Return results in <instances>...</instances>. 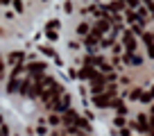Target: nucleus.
Masks as SVG:
<instances>
[{
  "label": "nucleus",
  "mask_w": 154,
  "mask_h": 136,
  "mask_svg": "<svg viewBox=\"0 0 154 136\" xmlns=\"http://www.w3.org/2000/svg\"><path fill=\"white\" fill-rule=\"evenodd\" d=\"M61 93H63V86H61V84H57V82H54V84H50V86L45 88V91L41 93L38 97H41V102H43L45 107L50 109V107H52V102L57 100V97L61 95Z\"/></svg>",
  "instance_id": "nucleus-1"
},
{
  "label": "nucleus",
  "mask_w": 154,
  "mask_h": 136,
  "mask_svg": "<svg viewBox=\"0 0 154 136\" xmlns=\"http://www.w3.org/2000/svg\"><path fill=\"white\" fill-rule=\"evenodd\" d=\"M68 104H70V95H68V93L63 91L61 95H59L57 100L52 102V107H50V109H52L54 113H63V111H66V109H68Z\"/></svg>",
  "instance_id": "nucleus-2"
},
{
  "label": "nucleus",
  "mask_w": 154,
  "mask_h": 136,
  "mask_svg": "<svg viewBox=\"0 0 154 136\" xmlns=\"http://www.w3.org/2000/svg\"><path fill=\"white\" fill-rule=\"evenodd\" d=\"M104 91H106V75H102L97 79H91V93L93 95H100Z\"/></svg>",
  "instance_id": "nucleus-3"
},
{
  "label": "nucleus",
  "mask_w": 154,
  "mask_h": 136,
  "mask_svg": "<svg viewBox=\"0 0 154 136\" xmlns=\"http://www.w3.org/2000/svg\"><path fill=\"white\" fill-rule=\"evenodd\" d=\"M43 70H45V63H41V61H34V63H29V66H27V73H29V77H32V79L41 77Z\"/></svg>",
  "instance_id": "nucleus-4"
},
{
  "label": "nucleus",
  "mask_w": 154,
  "mask_h": 136,
  "mask_svg": "<svg viewBox=\"0 0 154 136\" xmlns=\"http://www.w3.org/2000/svg\"><path fill=\"white\" fill-rule=\"evenodd\" d=\"M143 43L147 48V57L154 59V34L152 32H143Z\"/></svg>",
  "instance_id": "nucleus-5"
},
{
  "label": "nucleus",
  "mask_w": 154,
  "mask_h": 136,
  "mask_svg": "<svg viewBox=\"0 0 154 136\" xmlns=\"http://www.w3.org/2000/svg\"><path fill=\"white\" fill-rule=\"evenodd\" d=\"M122 43H125L127 52H134V50H136V39H134V34H131V32L122 34Z\"/></svg>",
  "instance_id": "nucleus-6"
},
{
  "label": "nucleus",
  "mask_w": 154,
  "mask_h": 136,
  "mask_svg": "<svg viewBox=\"0 0 154 136\" xmlns=\"http://www.w3.org/2000/svg\"><path fill=\"white\" fill-rule=\"evenodd\" d=\"M122 59H125V63H127V66H140V63H143V59H140L138 54H134V52H127Z\"/></svg>",
  "instance_id": "nucleus-7"
},
{
  "label": "nucleus",
  "mask_w": 154,
  "mask_h": 136,
  "mask_svg": "<svg viewBox=\"0 0 154 136\" xmlns=\"http://www.w3.org/2000/svg\"><path fill=\"white\" fill-rule=\"evenodd\" d=\"M84 43H86L88 48H95V45L100 43V34H95V32H88V34H86V39H84Z\"/></svg>",
  "instance_id": "nucleus-8"
},
{
  "label": "nucleus",
  "mask_w": 154,
  "mask_h": 136,
  "mask_svg": "<svg viewBox=\"0 0 154 136\" xmlns=\"http://www.w3.org/2000/svg\"><path fill=\"white\" fill-rule=\"evenodd\" d=\"M106 29H109V20H106V18H104V20H97V23L93 25V32H95V34H100V36L106 32Z\"/></svg>",
  "instance_id": "nucleus-9"
},
{
  "label": "nucleus",
  "mask_w": 154,
  "mask_h": 136,
  "mask_svg": "<svg viewBox=\"0 0 154 136\" xmlns=\"http://www.w3.org/2000/svg\"><path fill=\"white\" fill-rule=\"evenodd\" d=\"M11 5H14V9L18 11V14H23L25 7H23V0H11Z\"/></svg>",
  "instance_id": "nucleus-10"
},
{
  "label": "nucleus",
  "mask_w": 154,
  "mask_h": 136,
  "mask_svg": "<svg viewBox=\"0 0 154 136\" xmlns=\"http://www.w3.org/2000/svg\"><path fill=\"white\" fill-rule=\"evenodd\" d=\"M20 59H23V52H11V54H9V61H11V63H18Z\"/></svg>",
  "instance_id": "nucleus-11"
},
{
  "label": "nucleus",
  "mask_w": 154,
  "mask_h": 136,
  "mask_svg": "<svg viewBox=\"0 0 154 136\" xmlns=\"http://www.w3.org/2000/svg\"><path fill=\"white\" fill-rule=\"evenodd\" d=\"M109 9H111V11H120V9H122V2H120V0H116V2H109Z\"/></svg>",
  "instance_id": "nucleus-12"
},
{
  "label": "nucleus",
  "mask_w": 154,
  "mask_h": 136,
  "mask_svg": "<svg viewBox=\"0 0 154 136\" xmlns=\"http://www.w3.org/2000/svg\"><path fill=\"white\" fill-rule=\"evenodd\" d=\"M122 2H127L129 9H138V2H140V0H122Z\"/></svg>",
  "instance_id": "nucleus-13"
},
{
  "label": "nucleus",
  "mask_w": 154,
  "mask_h": 136,
  "mask_svg": "<svg viewBox=\"0 0 154 136\" xmlns=\"http://www.w3.org/2000/svg\"><path fill=\"white\" fill-rule=\"evenodd\" d=\"M50 125H61V116H50Z\"/></svg>",
  "instance_id": "nucleus-14"
},
{
  "label": "nucleus",
  "mask_w": 154,
  "mask_h": 136,
  "mask_svg": "<svg viewBox=\"0 0 154 136\" xmlns=\"http://www.w3.org/2000/svg\"><path fill=\"white\" fill-rule=\"evenodd\" d=\"M77 32H79V34H86V32H88V25H86V23H82V25H79V29H77Z\"/></svg>",
  "instance_id": "nucleus-15"
},
{
  "label": "nucleus",
  "mask_w": 154,
  "mask_h": 136,
  "mask_svg": "<svg viewBox=\"0 0 154 136\" xmlns=\"http://www.w3.org/2000/svg\"><path fill=\"white\" fill-rule=\"evenodd\" d=\"M140 95V91H138V88H136V91H131V95H127V97H129V100H136V97H138Z\"/></svg>",
  "instance_id": "nucleus-16"
},
{
  "label": "nucleus",
  "mask_w": 154,
  "mask_h": 136,
  "mask_svg": "<svg viewBox=\"0 0 154 136\" xmlns=\"http://www.w3.org/2000/svg\"><path fill=\"white\" fill-rule=\"evenodd\" d=\"M2 73H5V61H2V57H0V77H2Z\"/></svg>",
  "instance_id": "nucleus-17"
},
{
  "label": "nucleus",
  "mask_w": 154,
  "mask_h": 136,
  "mask_svg": "<svg viewBox=\"0 0 154 136\" xmlns=\"http://www.w3.org/2000/svg\"><path fill=\"white\" fill-rule=\"evenodd\" d=\"M7 5H11V0H0V7H7Z\"/></svg>",
  "instance_id": "nucleus-18"
},
{
  "label": "nucleus",
  "mask_w": 154,
  "mask_h": 136,
  "mask_svg": "<svg viewBox=\"0 0 154 136\" xmlns=\"http://www.w3.org/2000/svg\"><path fill=\"white\" fill-rule=\"evenodd\" d=\"M140 2H145V5H149V2H154V0H140Z\"/></svg>",
  "instance_id": "nucleus-19"
},
{
  "label": "nucleus",
  "mask_w": 154,
  "mask_h": 136,
  "mask_svg": "<svg viewBox=\"0 0 154 136\" xmlns=\"http://www.w3.org/2000/svg\"><path fill=\"white\" fill-rule=\"evenodd\" d=\"M0 125H2V116H0Z\"/></svg>",
  "instance_id": "nucleus-20"
},
{
  "label": "nucleus",
  "mask_w": 154,
  "mask_h": 136,
  "mask_svg": "<svg viewBox=\"0 0 154 136\" xmlns=\"http://www.w3.org/2000/svg\"><path fill=\"white\" fill-rule=\"evenodd\" d=\"M79 136H86V134H79Z\"/></svg>",
  "instance_id": "nucleus-21"
}]
</instances>
